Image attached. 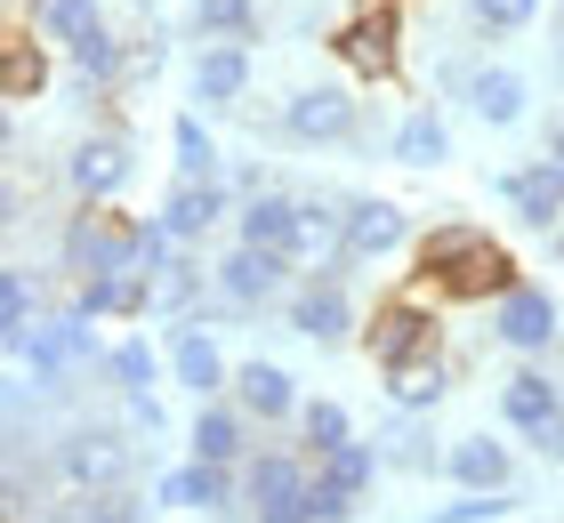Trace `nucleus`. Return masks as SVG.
<instances>
[{
    "label": "nucleus",
    "instance_id": "nucleus-39",
    "mask_svg": "<svg viewBox=\"0 0 564 523\" xmlns=\"http://www.w3.org/2000/svg\"><path fill=\"white\" fill-rule=\"evenodd\" d=\"M517 508V491H452L444 508H435V523H492Z\"/></svg>",
    "mask_w": 564,
    "mask_h": 523
},
{
    "label": "nucleus",
    "instance_id": "nucleus-10",
    "mask_svg": "<svg viewBox=\"0 0 564 523\" xmlns=\"http://www.w3.org/2000/svg\"><path fill=\"white\" fill-rule=\"evenodd\" d=\"M435 347V306L427 298H388L364 323V355L379 362V371H395V362H420Z\"/></svg>",
    "mask_w": 564,
    "mask_h": 523
},
{
    "label": "nucleus",
    "instance_id": "nucleus-22",
    "mask_svg": "<svg viewBox=\"0 0 564 523\" xmlns=\"http://www.w3.org/2000/svg\"><path fill=\"white\" fill-rule=\"evenodd\" d=\"M170 371H177V386H186L194 403H210V395H226V386H235V371H226V355H218V338L194 330V323L170 338Z\"/></svg>",
    "mask_w": 564,
    "mask_h": 523
},
{
    "label": "nucleus",
    "instance_id": "nucleus-18",
    "mask_svg": "<svg viewBox=\"0 0 564 523\" xmlns=\"http://www.w3.org/2000/svg\"><path fill=\"white\" fill-rule=\"evenodd\" d=\"M186 459H210V467H242L250 459V411L242 403H202L194 427H186Z\"/></svg>",
    "mask_w": 564,
    "mask_h": 523
},
{
    "label": "nucleus",
    "instance_id": "nucleus-28",
    "mask_svg": "<svg viewBox=\"0 0 564 523\" xmlns=\"http://www.w3.org/2000/svg\"><path fill=\"white\" fill-rule=\"evenodd\" d=\"M106 379L130 395L138 427H162V403H153V347H145V338H121V347L106 355Z\"/></svg>",
    "mask_w": 564,
    "mask_h": 523
},
{
    "label": "nucleus",
    "instance_id": "nucleus-17",
    "mask_svg": "<svg viewBox=\"0 0 564 523\" xmlns=\"http://www.w3.org/2000/svg\"><path fill=\"white\" fill-rule=\"evenodd\" d=\"M73 306H82L89 323H138L145 306H162V291H153L145 266H121V274H89L82 291H73Z\"/></svg>",
    "mask_w": 564,
    "mask_h": 523
},
{
    "label": "nucleus",
    "instance_id": "nucleus-14",
    "mask_svg": "<svg viewBox=\"0 0 564 523\" xmlns=\"http://www.w3.org/2000/svg\"><path fill=\"white\" fill-rule=\"evenodd\" d=\"M153 500H162L170 515L177 508H186V515H226L242 500V476H235V467H210V459H177L170 476L153 483Z\"/></svg>",
    "mask_w": 564,
    "mask_h": 523
},
{
    "label": "nucleus",
    "instance_id": "nucleus-36",
    "mask_svg": "<svg viewBox=\"0 0 564 523\" xmlns=\"http://www.w3.org/2000/svg\"><path fill=\"white\" fill-rule=\"evenodd\" d=\"M339 443H355V427H347V411L315 395V403L299 411V451H306V459H330V451H339Z\"/></svg>",
    "mask_w": 564,
    "mask_h": 523
},
{
    "label": "nucleus",
    "instance_id": "nucleus-7",
    "mask_svg": "<svg viewBox=\"0 0 564 523\" xmlns=\"http://www.w3.org/2000/svg\"><path fill=\"white\" fill-rule=\"evenodd\" d=\"M274 129H282L291 145H355V97H347L339 81H306V89L282 97Z\"/></svg>",
    "mask_w": 564,
    "mask_h": 523
},
{
    "label": "nucleus",
    "instance_id": "nucleus-8",
    "mask_svg": "<svg viewBox=\"0 0 564 523\" xmlns=\"http://www.w3.org/2000/svg\"><path fill=\"white\" fill-rule=\"evenodd\" d=\"M347 266L355 258H330V266H315V282H299L291 291V330L315 338V347H339V338H355V306H347Z\"/></svg>",
    "mask_w": 564,
    "mask_h": 523
},
{
    "label": "nucleus",
    "instance_id": "nucleus-20",
    "mask_svg": "<svg viewBox=\"0 0 564 523\" xmlns=\"http://www.w3.org/2000/svg\"><path fill=\"white\" fill-rule=\"evenodd\" d=\"M186 89L194 105H235L250 89V41H202L186 65Z\"/></svg>",
    "mask_w": 564,
    "mask_h": 523
},
{
    "label": "nucleus",
    "instance_id": "nucleus-38",
    "mask_svg": "<svg viewBox=\"0 0 564 523\" xmlns=\"http://www.w3.org/2000/svg\"><path fill=\"white\" fill-rule=\"evenodd\" d=\"M170 153H177V177H218V138H210V121H177V129H170Z\"/></svg>",
    "mask_w": 564,
    "mask_h": 523
},
{
    "label": "nucleus",
    "instance_id": "nucleus-30",
    "mask_svg": "<svg viewBox=\"0 0 564 523\" xmlns=\"http://www.w3.org/2000/svg\"><path fill=\"white\" fill-rule=\"evenodd\" d=\"M65 65H73V81H82V89H113L121 65H130V41H121L113 24H97V33H82L65 48Z\"/></svg>",
    "mask_w": 564,
    "mask_h": 523
},
{
    "label": "nucleus",
    "instance_id": "nucleus-11",
    "mask_svg": "<svg viewBox=\"0 0 564 523\" xmlns=\"http://www.w3.org/2000/svg\"><path fill=\"white\" fill-rule=\"evenodd\" d=\"M556 330H564V314H556V298L541 291V282H517L508 298H492V338L508 355H549Z\"/></svg>",
    "mask_w": 564,
    "mask_h": 523
},
{
    "label": "nucleus",
    "instance_id": "nucleus-44",
    "mask_svg": "<svg viewBox=\"0 0 564 523\" xmlns=\"http://www.w3.org/2000/svg\"><path fill=\"white\" fill-rule=\"evenodd\" d=\"M549 162H556V170H564V121H556V129H549Z\"/></svg>",
    "mask_w": 564,
    "mask_h": 523
},
{
    "label": "nucleus",
    "instance_id": "nucleus-12",
    "mask_svg": "<svg viewBox=\"0 0 564 523\" xmlns=\"http://www.w3.org/2000/svg\"><path fill=\"white\" fill-rule=\"evenodd\" d=\"M403 242H412L403 201H388V194H347V242H339V258H355V266H379V258H395Z\"/></svg>",
    "mask_w": 564,
    "mask_h": 523
},
{
    "label": "nucleus",
    "instance_id": "nucleus-9",
    "mask_svg": "<svg viewBox=\"0 0 564 523\" xmlns=\"http://www.w3.org/2000/svg\"><path fill=\"white\" fill-rule=\"evenodd\" d=\"M130 170H138L130 129H89V138L65 153V194L73 201H113L121 186H130Z\"/></svg>",
    "mask_w": 564,
    "mask_h": 523
},
{
    "label": "nucleus",
    "instance_id": "nucleus-1",
    "mask_svg": "<svg viewBox=\"0 0 564 523\" xmlns=\"http://www.w3.org/2000/svg\"><path fill=\"white\" fill-rule=\"evenodd\" d=\"M420 282L427 291H444L452 306H492L517 291V266H508V250L492 242V233L476 226H427L420 233Z\"/></svg>",
    "mask_w": 564,
    "mask_h": 523
},
{
    "label": "nucleus",
    "instance_id": "nucleus-40",
    "mask_svg": "<svg viewBox=\"0 0 564 523\" xmlns=\"http://www.w3.org/2000/svg\"><path fill=\"white\" fill-rule=\"evenodd\" d=\"M306 515H315V523H355V491H339L315 467V483H306Z\"/></svg>",
    "mask_w": 564,
    "mask_h": 523
},
{
    "label": "nucleus",
    "instance_id": "nucleus-24",
    "mask_svg": "<svg viewBox=\"0 0 564 523\" xmlns=\"http://www.w3.org/2000/svg\"><path fill=\"white\" fill-rule=\"evenodd\" d=\"M459 105H468L484 129H517L524 105H532V89H524V73H508V65H476V81H468Z\"/></svg>",
    "mask_w": 564,
    "mask_h": 523
},
{
    "label": "nucleus",
    "instance_id": "nucleus-35",
    "mask_svg": "<svg viewBox=\"0 0 564 523\" xmlns=\"http://www.w3.org/2000/svg\"><path fill=\"white\" fill-rule=\"evenodd\" d=\"M315 467H323V476L339 483V491H355V500H364V491L379 483V467H388V451H379V443H339V451L315 459Z\"/></svg>",
    "mask_w": 564,
    "mask_h": 523
},
{
    "label": "nucleus",
    "instance_id": "nucleus-41",
    "mask_svg": "<svg viewBox=\"0 0 564 523\" xmlns=\"http://www.w3.org/2000/svg\"><path fill=\"white\" fill-rule=\"evenodd\" d=\"M388 467H403V476H420V467H435V443H420V435L388 443Z\"/></svg>",
    "mask_w": 564,
    "mask_h": 523
},
{
    "label": "nucleus",
    "instance_id": "nucleus-43",
    "mask_svg": "<svg viewBox=\"0 0 564 523\" xmlns=\"http://www.w3.org/2000/svg\"><path fill=\"white\" fill-rule=\"evenodd\" d=\"M532 451H541V459H564V418H556L549 435H532Z\"/></svg>",
    "mask_w": 564,
    "mask_h": 523
},
{
    "label": "nucleus",
    "instance_id": "nucleus-21",
    "mask_svg": "<svg viewBox=\"0 0 564 523\" xmlns=\"http://www.w3.org/2000/svg\"><path fill=\"white\" fill-rule=\"evenodd\" d=\"M347 242V201L330 194H299V218H291V266H330Z\"/></svg>",
    "mask_w": 564,
    "mask_h": 523
},
{
    "label": "nucleus",
    "instance_id": "nucleus-46",
    "mask_svg": "<svg viewBox=\"0 0 564 523\" xmlns=\"http://www.w3.org/2000/svg\"><path fill=\"white\" fill-rule=\"evenodd\" d=\"M556 57H564V33H556Z\"/></svg>",
    "mask_w": 564,
    "mask_h": 523
},
{
    "label": "nucleus",
    "instance_id": "nucleus-5",
    "mask_svg": "<svg viewBox=\"0 0 564 523\" xmlns=\"http://www.w3.org/2000/svg\"><path fill=\"white\" fill-rule=\"evenodd\" d=\"M330 57L355 65L364 81H395L403 73V9L395 0H364V9L330 33Z\"/></svg>",
    "mask_w": 564,
    "mask_h": 523
},
{
    "label": "nucleus",
    "instance_id": "nucleus-2",
    "mask_svg": "<svg viewBox=\"0 0 564 523\" xmlns=\"http://www.w3.org/2000/svg\"><path fill=\"white\" fill-rule=\"evenodd\" d=\"M138 242H145V226L130 218V209H113V201H73V218L57 233V266L73 282H89V274H121V266H138Z\"/></svg>",
    "mask_w": 564,
    "mask_h": 523
},
{
    "label": "nucleus",
    "instance_id": "nucleus-15",
    "mask_svg": "<svg viewBox=\"0 0 564 523\" xmlns=\"http://www.w3.org/2000/svg\"><path fill=\"white\" fill-rule=\"evenodd\" d=\"M500 201L517 209V226H532V233H556L564 226V170L549 162H524V170H500Z\"/></svg>",
    "mask_w": 564,
    "mask_h": 523
},
{
    "label": "nucleus",
    "instance_id": "nucleus-13",
    "mask_svg": "<svg viewBox=\"0 0 564 523\" xmlns=\"http://www.w3.org/2000/svg\"><path fill=\"white\" fill-rule=\"evenodd\" d=\"M282 282H291V258L282 250H250V242H235L218 258V306L226 314H259Z\"/></svg>",
    "mask_w": 564,
    "mask_h": 523
},
{
    "label": "nucleus",
    "instance_id": "nucleus-45",
    "mask_svg": "<svg viewBox=\"0 0 564 523\" xmlns=\"http://www.w3.org/2000/svg\"><path fill=\"white\" fill-rule=\"evenodd\" d=\"M556 258H564V226H556Z\"/></svg>",
    "mask_w": 564,
    "mask_h": 523
},
{
    "label": "nucleus",
    "instance_id": "nucleus-47",
    "mask_svg": "<svg viewBox=\"0 0 564 523\" xmlns=\"http://www.w3.org/2000/svg\"><path fill=\"white\" fill-rule=\"evenodd\" d=\"M395 9H403V0H395Z\"/></svg>",
    "mask_w": 564,
    "mask_h": 523
},
{
    "label": "nucleus",
    "instance_id": "nucleus-16",
    "mask_svg": "<svg viewBox=\"0 0 564 523\" xmlns=\"http://www.w3.org/2000/svg\"><path fill=\"white\" fill-rule=\"evenodd\" d=\"M500 418H508V435H549L556 418H564V379H549L541 362H524V371H508L500 386Z\"/></svg>",
    "mask_w": 564,
    "mask_h": 523
},
{
    "label": "nucleus",
    "instance_id": "nucleus-3",
    "mask_svg": "<svg viewBox=\"0 0 564 523\" xmlns=\"http://www.w3.org/2000/svg\"><path fill=\"white\" fill-rule=\"evenodd\" d=\"M130 467H138L130 435L97 427V418H89V427H65L57 443H48V476H57V491H121Z\"/></svg>",
    "mask_w": 564,
    "mask_h": 523
},
{
    "label": "nucleus",
    "instance_id": "nucleus-4",
    "mask_svg": "<svg viewBox=\"0 0 564 523\" xmlns=\"http://www.w3.org/2000/svg\"><path fill=\"white\" fill-rule=\"evenodd\" d=\"M306 483H315V459H306V451H250L242 459V508H250V523H315V515H306Z\"/></svg>",
    "mask_w": 564,
    "mask_h": 523
},
{
    "label": "nucleus",
    "instance_id": "nucleus-32",
    "mask_svg": "<svg viewBox=\"0 0 564 523\" xmlns=\"http://www.w3.org/2000/svg\"><path fill=\"white\" fill-rule=\"evenodd\" d=\"M388 153H395L403 170H444V162H452V129L435 121V113H412V121H395Z\"/></svg>",
    "mask_w": 564,
    "mask_h": 523
},
{
    "label": "nucleus",
    "instance_id": "nucleus-31",
    "mask_svg": "<svg viewBox=\"0 0 564 523\" xmlns=\"http://www.w3.org/2000/svg\"><path fill=\"white\" fill-rule=\"evenodd\" d=\"M24 17H33V33L57 48V57H65L82 33H97V24H106V9H97V0H33Z\"/></svg>",
    "mask_w": 564,
    "mask_h": 523
},
{
    "label": "nucleus",
    "instance_id": "nucleus-25",
    "mask_svg": "<svg viewBox=\"0 0 564 523\" xmlns=\"http://www.w3.org/2000/svg\"><path fill=\"white\" fill-rule=\"evenodd\" d=\"M218 218H226V186L218 177H177L170 201H162V226L177 233V242H202Z\"/></svg>",
    "mask_w": 564,
    "mask_h": 523
},
{
    "label": "nucleus",
    "instance_id": "nucleus-33",
    "mask_svg": "<svg viewBox=\"0 0 564 523\" xmlns=\"http://www.w3.org/2000/svg\"><path fill=\"white\" fill-rule=\"evenodd\" d=\"M41 282H33V266H9V282H0V338H9V355L33 338V323H41Z\"/></svg>",
    "mask_w": 564,
    "mask_h": 523
},
{
    "label": "nucleus",
    "instance_id": "nucleus-37",
    "mask_svg": "<svg viewBox=\"0 0 564 523\" xmlns=\"http://www.w3.org/2000/svg\"><path fill=\"white\" fill-rule=\"evenodd\" d=\"M459 17H468V33L500 41V33H524V24L541 17V0H459Z\"/></svg>",
    "mask_w": 564,
    "mask_h": 523
},
{
    "label": "nucleus",
    "instance_id": "nucleus-27",
    "mask_svg": "<svg viewBox=\"0 0 564 523\" xmlns=\"http://www.w3.org/2000/svg\"><path fill=\"white\" fill-rule=\"evenodd\" d=\"M48 57H57V48H48L33 24H9V41H0V89L9 97H41L48 89Z\"/></svg>",
    "mask_w": 564,
    "mask_h": 523
},
{
    "label": "nucleus",
    "instance_id": "nucleus-26",
    "mask_svg": "<svg viewBox=\"0 0 564 523\" xmlns=\"http://www.w3.org/2000/svg\"><path fill=\"white\" fill-rule=\"evenodd\" d=\"M235 403L250 418H299L306 411L299 403V379L282 371V362H242V371H235Z\"/></svg>",
    "mask_w": 564,
    "mask_h": 523
},
{
    "label": "nucleus",
    "instance_id": "nucleus-6",
    "mask_svg": "<svg viewBox=\"0 0 564 523\" xmlns=\"http://www.w3.org/2000/svg\"><path fill=\"white\" fill-rule=\"evenodd\" d=\"M24 371H33L41 386H48V395H57V386H73V371H89V314L82 306H65V314H41V323H33V338H24Z\"/></svg>",
    "mask_w": 564,
    "mask_h": 523
},
{
    "label": "nucleus",
    "instance_id": "nucleus-42",
    "mask_svg": "<svg viewBox=\"0 0 564 523\" xmlns=\"http://www.w3.org/2000/svg\"><path fill=\"white\" fill-rule=\"evenodd\" d=\"M97 523H145V508H138V500H113V491H106V500H97Z\"/></svg>",
    "mask_w": 564,
    "mask_h": 523
},
{
    "label": "nucleus",
    "instance_id": "nucleus-34",
    "mask_svg": "<svg viewBox=\"0 0 564 523\" xmlns=\"http://www.w3.org/2000/svg\"><path fill=\"white\" fill-rule=\"evenodd\" d=\"M186 24L202 41H250V33H259V0H194Z\"/></svg>",
    "mask_w": 564,
    "mask_h": 523
},
{
    "label": "nucleus",
    "instance_id": "nucleus-23",
    "mask_svg": "<svg viewBox=\"0 0 564 523\" xmlns=\"http://www.w3.org/2000/svg\"><path fill=\"white\" fill-rule=\"evenodd\" d=\"M291 218H299V194L250 186V201L235 209V242H250V250H282V258H291Z\"/></svg>",
    "mask_w": 564,
    "mask_h": 523
},
{
    "label": "nucleus",
    "instance_id": "nucleus-29",
    "mask_svg": "<svg viewBox=\"0 0 564 523\" xmlns=\"http://www.w3.org/2000/svg\"><path fill=\"white\" fill-rule=\"evenodd\" d=\"M444 395H452L444 347H427L420 362H395V371H388V403H395V411H427V403H444Z\"/></svg>",
    "mask_w": 564,
    "mask_h": 523
},
{
    "label": "nucleus",
    "instance_id": "nucleus-19",
    "mask_svg": "<svg viewBox=\"0 0 564 523\" xmlns=\"http://www.w3.org/2000/svg\"><path fill=\"white\" fill-rule=\"evenodd\" d=\"M444 483L452 491H517V459L500 435H459L444 451Z\"/></svg>",
    "mask_w": 564,
    "mask_h": 523
}]
</instances>
